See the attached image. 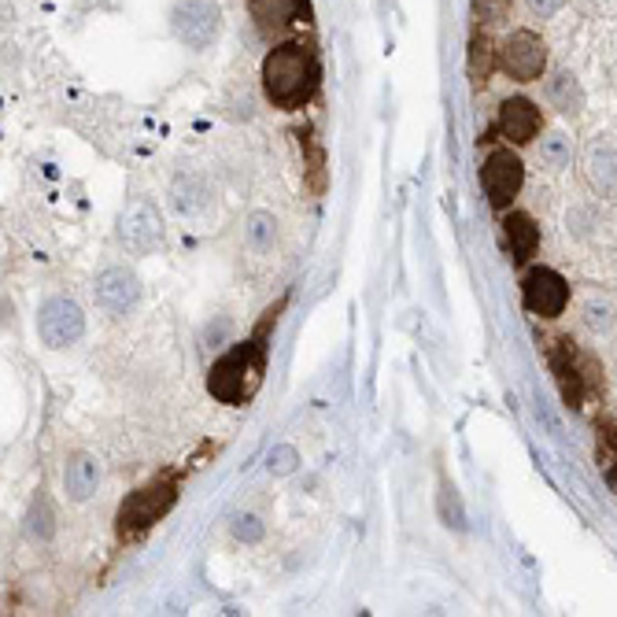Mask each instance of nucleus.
<instances>
[{"label":"nucleus","instance_id":"1","mask_svg":"<svg viewBox=\"0 0 617 617\" xmlns=\"http://www.w3.org/2000/svg\"><path fill=\"white\" fill-rule=\"evenodd\" d=\"M278 311H281V304L263 315V322L255 326L252 340H244V344L226 351V355L211 366V374H208L211 396L230 403V407H241V403H248L255 396V389H259V381H263V370H267V333Z\"/></svg>","mask_w":617,"mask_h":617},{"label":"nucleus","instance_id":"2","mask_svg":"<svg viewBox=\"0 0 617 617\" xmlns=\"http://www.w3.org/2000/svg\"><path fill=\"white\" fill-rule=\"evenodd\" d=\"M263 89L274 108H304L318 89V60L307 45H278L263 60Z\"/></svg>","mask_w":617,"mask_h":617},{"label":"nucleus","instance_id":"3","mask_svg":"<svg viewBox=\"0 0 617 617\" xmlns=\"http://www.w3.org/2000/svg\"><path fill=\"white\" fill-rule=\"evenodd\" d=\"M547 363H551V374H555L562 400H566L573 411L584 407V396H588V392H603V374L595 377L592 355L573 348L570 337L547 340Z\"/></svg>","mask_w":617,"mask_h":617},{"label":"nucleus","instance_id":"4","mask_svg":"<svg viewBox=\"0 0 617 617\" xmlns=\"http://www.w3.org/2000/svg\"><path fill=\"white\" fill-rule=\"evenodd\" d=\"M174 503H178V481L174 477L148 481L145 488H137V492L119 507V536L123 540L145 536L159 518L170 514V507Z\"/></svg>","mask_w":617,"mask_h":617},{"label":"nucleus","instance_id":"5","mask_svg":"<svg viewBox=\"0 0 617 617\" xmlns=\"http://www.w3.org/2000/svg\"><path fill=\"white\" fill-rule=\"evenodd\" d=\"M499 67L514 82H540L547 71V41L533 30H514L499 49Z\"/></svg>","mask_w":617,"mask_h":617},{"label":"nucleus","instance_id":"6","mask_svg":"<svg viewBox=\"0 0 617 617\" xmlns=\"http://www.w3.org/2000/svg\"><path fill=\"white\" fill-rule=\"evenodd\" d=\"M170 23H174V34L182 45L189 49H211L222 30V8L215 0H182V4L174 8V15H170Z\"/></svg>","mask_w":617,"mask_h":617},{"label":"nucleus","instance_id":"7","mask_svg":"<svg viewBox=\"0 0 617 617\" xmlns=\"http://www.w3.org/2000/svg\"><path fill=\"white\" fill-rule=\"evenodd\" d=\"M481 182L488 204L496 211H507L521 193V185H525V167H521V159L510 148H496V152H488L481 167Z\"/></svg>","mask_w":617,"mask_h":617},{"label":"nucleus","instance_id":"8","mask_svg":"<svg viewBox=\"0 0 617 617\" xmlns=\"http://www.w3.org/2000/svg\"><path fill=\"white\" fill-rule=\"evenodd\" d=\"M38 333L49 348H71L85 333V315L71 296H52L38 311Z\"/></svg>","mask_w":617,"mask_h":617},{"label":"nucleus","instance_id":"9","mask_svg":"<svg viewBox=\"0 0 617 617\" xmlns=\"http://www.w3.org/2000/svg\"><path fill=\"white\" fill-rule=\"evenodd\" d=\"M521 300H525L529 311L540 318H559L570 304V285L559 270L536 267L525 274V281H521Z\"/></svg>","mask_w":617,"mask_h":617},{"label":"nucleus","instance_id":"10","mask_svg":"<svg viewBox=\"0 0 617 617\" xmlns=\"http://www.w3.org/2000/svg\"><path fill=\"white\" fill-rule=\"evenodd\" d=\"M119 241L130 255H148L163 241V219H159L156 204L148 200H134L119 219Z\"/></svg>","mask_w":617,"mask_h":617},{"label":"nucleus","instance_id":"11","mask_svg":"<svg viewBox=\"0 0 617 617\" xmlns=\"http://www.w3.org/2000/svg\"><path fill=\"white\" fill-rule=\"evenodd\" d=\"M581 167H584V178H588L595 196L617 200V141L614 137H606V134L592 137V141L584 145Z\"/></svg>","mask_w":617,"mask_h":617},{"label":"nucleus","instance_id":"12","mask_svg":"<svg viewBox=\"0 0 617 617\" xmlns=\"http://www.w3.org/2000/svg\"><path fill=\"white\" fill-rule=\"evenodd\" d=\"M141 300V281L130 267H104L97 274V307L104 315L123 318Z\"/></svg>","mask_w":617,"mask_h":617},{"label":"nucleus","instance_id":"13","mask_svg":"<svg viewBox=\"0 0 617 617\" xmlns=\"http://www.w3.org/2000/svg\"><path fill=\"white\" fill-rule=\"evenodd\" d=\"M496 126L510 145H529V141H536L540 126H544V115H540V108L529 97H510L499 104Z\"/></svg>","mask_w":617,"mask_h":617},{"label":"nucleus","instance_id":"14","mask_svg":"<svg viewBox=\"0 0 617 617\" xmlns=\"http://www.w3.org/2000/svg\"><path fill=\"white\" fill-rule=\"evenodd\" d=\"M97 488H100V462L85 451H74L67 466H63V492H67L74 503H85Z\"/></svg>","mask_w":617,"mask_h":617},{"label":"nucleus","instance_id":"15","mask_svg":"<svg viewBox=\"0 0 617 617\" xmlns=\"http://www.w3.org/2000/svg\"><path fill=\"white\" fill-rule=\"evenodd\" d=\"M507 241H510V252H514V263H529L540 248V226L533 222V215H525V211H510L507 222Z\"/></svg>","mask_w":617,"mask_h":617},{"label":"nucleus","instance_id":"16","mask_svg":"<svg viewBox=\"0 0 617 617\" xmlns=\"http://www.w3.org/2000/svg\"><path fill=\"white\" fill-rule=\"evenodd\" d=\"M252 12L263 30H285L300 23V15H307V4L304 0H255Z\"/></svg>","mask_w":617,"mask_h":617},{"label":"nucleus","instance_id":"17","mask_svg":"<svg viewBox=\"0 0 617 617\" xmlns=\"http://www.w3.org/2000/svg\"><path fill=\"white\" fill-rule=\"evenodd\" d=\"M547 100L555 104L562 115H581L584 111V89L573 71H559L555 78L547 82Z\"/></svg>","mask_w":617,"mask_h":617},{"label":"nucleus","instance_id":"18","mask_svg":"<svg viewBox=\"0 0 617 617\" xmlns=\"http://www.w3.org/2000/svg\"><path fill=\"white\" fill-rule=\"evenodd\" d=\"M581 318H584V326L595 329V333H610V329L617 326V307H614L610 296L588 292L584 296V304H581Z\"/></svg>","mask_w":617,"mask_h":617},{"label":"nucleus","instance_id":"19","mask_svg":"<svg viewBox=\"0 0 617 617\" xmlns=\"http://www.w3.org/2000/svg\"><path fill=\"white\" fill-rule=\"evenodd\" d=\"M540 163L551 170H566L573 163V145L566 134H547L540 137Z\"/></svg>","mask_w":617,"mask_h":617},{"label":"nucleus","instance_id":"20","mask_svg":"<svg viewBox=\"0 0 617 617\" xmlns=\"http://www.w3.org/2000/svg\"><path fill=\"white\" fill-rule=\"evenodd\" d=\"M244 233H248V244L255 252H270L274 237H278V222H274V215H267V211H255V215H248Z\"/></svg>","mask_w":617,"mask_h":617},{"label":"nucleus","instance_id":"21","mask_svg":"<svg viewBox=\"0 0 617 617\" xmlns=\"http://www.w3.org/2000/svg\"><path fill=\"white\" fill-rule=\"evenodd\" d=\"M492 67H496L492 38H488V34H474V41H470V74H474V82H488Z\"/></svg>","mask_w":617,"mask_h":617},{"label":"nucleus","instance_id":"22","mask_svg":"<svg viewBox=\"0 0 617 617\" xmlns=\"http://www.w3.org/2000/svg\"><path fill=\"white\" fill-rule=\"evenodd\" d=\"M562 8H566V0H525V12L533 19H555Z\"/></svg>","mask_w":617,"mask_h":617},{"label":"nucleus","instance_id":"23","mask_svg":"<svg viewBox=\"0 0 617 617\" xmlns=\"http://www.w3.org/2000/svg\"><path fill=\"white\" fill-rule=\"evenodd\" d=\"M233 533H237V540H248V544H255V540L263 536V525H259V518L244 514V518L233 521Z\"/></svg>","mask_w":617,"mask_h":617},{"label":"nucleus","instance_id":"24","mask_svg":"<svg viewBox=\"0 0 617 617\" xmlns=\"http://www.w3.org/2000/svg\"><path fill=\"white\" fill-rule=\"evenodd\" d=\"M296 470V451L292 448H278L270 455V474H292Z\"/></svg>","mask_w":617,"mask_h":617},{"label":"nucleus","instance_id":"25","mask_svg":"<svg viewBox=\"0 0 617 617\" xmlns=\"http://www.w3.org/2000/svg\"><path fill=\"white\" fill-rule=\"evenodd\" d=\"M481 8H485V12H488V23H499V19L507 15L510 0H481Z\"/></svg>","mask_w":617,"mask_h":617},{"label":"nucleus","instance_id":"26","mask_svg":"<svg viewBox=\"0 0 617 617\" xmlns=\"http://www.w3.org/2000/svg\"><path fill=\"white\" fill-rule=\"evenodd\" d=\"M603 470H606V481H610V488L617 492V462H603Z\"/></svg>","mask_w":617,"mask_h":617},{"label":"nucleus","instance_id":"27","mask_svg":"<svg viewBox=\"0 0 617 617\" xmlns=\"http://www.w3.org/2000/svg\"><path fill=\"white\" fill-rule=\"evenodd\" d=\"M614 78H617V56H614Z\"/></svg>","mask_w":617,"mask_h":617}]
</instances>
